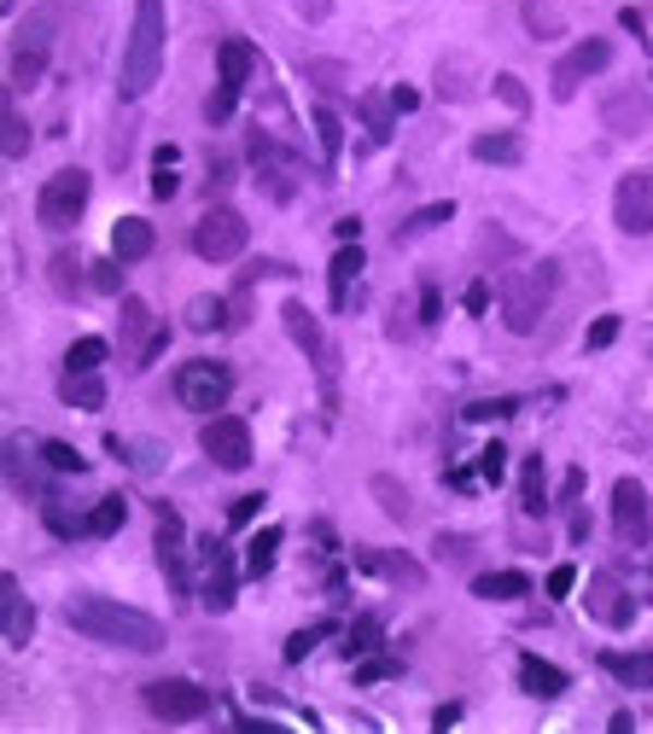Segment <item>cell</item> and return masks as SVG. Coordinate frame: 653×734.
<instances>
[{"label": "cell", "mask_w": 653, "mask_h": 734, "mask_svg": "<svg viewBox=\"0 0 653 734\" xmlns=\"http://www.w3.org/2000/svg\"><path fill=\"white\" fill-rule=\"evenodd\" d=\"M64 618H71L76 636L123 647V653H158V647H164V624L153 618V612L106 601V594H76V601L64 606Z\"/></svg>", "instance_id": "cell-1"}, {"label": "cell", "mask_w": 653, "mask_h": 734, "mask_svg": "<svg viewBox=\"0 0 653 734\" xmlns=\"http://www.w3.org/2000/svg\"><path fill=\"white\" fill-rule=\"evenodd\" d=\"M164 0H135V19H129V47H123V76H117V94L141 99L153 82L164 76Z\"/></svg>", "instance_id": "cell-2"}, {"label": "cell", "mask_w": 653, "mask_h": 734, "mask_svg": "<svg viewBox=\"0 0 653 734\" xmlns=\"http://www.w3.org/2000/svg\"><path fill=\"white\" fill-rule=\"evenodd\" d=\"M555 286H560V263L555 257L531 263L525 275L508 280V292H501V321H508L513 338H531V333L543 327L548 303H555Z\"/></svg>", "instance_id": "cell-3"}, {"label": "cell", "mask_w": 653, "mask_h": 734, "mask_svg": "<svg viewBox=\"0 0 653 734\" xmlns=\"http://www.w3.org/2000/svg\"><path fill=\"white\" fill-rule=\"evenodd\" d=\"M88 198H94V176L82 164L71 169H59V176H47L41 186V198H36V216H41V228H53V233H71L82 210H88Z\"/></svg>", "instance_id": "cell-4"}, {"label": "cell", "mask_w": 653, "mask_h": 734, "mask_svg": "<svg viewBox=\"0 0 653 734\" xmlns=\"http://www.w3.org/2000/svg\"><path fill=\"white\" fill-rule=\"evenodd\" d=\"M228 397H233V368L228 362L198 356V362L176 368V402L188 408V414H216V408H228Z\"/></svg>", "instance_id": "cell-5"}, {"label": "cell", "mask_w": 653, "mask_h": 734, "mask_svg": "<svg viewBox=\"0 0 653 734\" xmlns=\"http://www.w3.org/2000/svg\"><path fill=\"white\" fill-rule=\"evenodd\" d=\"M245 245H251V228H245V216L233 210V204H216V210H205L193 221V257L233 263V257H245Z\"/></svg>", "instance_id": "cell-6"}, {"label": "cell", "mask_w": 653, "mask_h": 734, "mask_svg": "<svg viewBox=\"0 0 653 734\" xmlns=\"http://www.w3.org/2000/svg\"><path fill=\"white\" fill-rule=\"evenodd\" d=\"M280 321H287V333H292V345L310 356V368H315V380H322V397L332 408V385H339V356H332V345L322 338V321H315L298 298L280 303Z\"/></svg>", "instance_id": "cell-7"}, {"label": "cell", "mask_w": 653, "mask_h": 734, "mask_svg": "<svg viewBox=\"0 0 653 734\" xmlns=\"http://www.w3.org/2000/svg\"><path fill=\"white\" fill-rule=\"evenodd\" d=\"M47 53H53V12L41 7L12 41V94H29L47 76Z\"/></svg>", "instance_id": "cell-8"}, {"label": "cell", "mask_w": 653, "mask_h": 734, "mask_svg": "<svg viewBox=\"0 0 653 734\" xmlns=\"http://www.w3.org/2000/svg\"><path fill=\"white\" fill-rule=\"evenodd\" d=\"M153 519H158V566H164V583H170V594H176L181 606H188V594H193V571H188V525H181V514H176L170 502H158Z\"/></svg>", "instance_id": "cell-9"}, {"label": "cell", "mask_w": 653, "mask_h": 734, "mask_svg": "<svg viewBox=\"0 0 653 734\" xmlns=\"http://www.w3.org/2000/svg\"><path fill=\"white\" fill-rule=\"evenodd\" d=\"M141 699H146V711H153L158 723H193V717L210 711V688H198V682H188V676H158V682H146Z\"/></svg>", "instance_id": "cell-10"}, {"label": "cell", "mask_w": 653, "mask_h": 734, "mask_svg": "<svg viewBox=\"0 0 653 734\" xmlns=\"http://www.w3.org/2000/svg\"><path fill=\"white\" fill-rule=\"evenodd\" d=\"M613 537L625 549H648L653 542V507H648L642 478H618L613 484Z\"/></svg>", "instance_id": "cell-11"}, {"label": "cell", "mask_w": 653, "mask_h": 734, "mask_svg": "<svg viewBox=\"0 0 653 734\" xmlns=\"http://www.w3.org/2000/svg\"><path fill=\"white\" fill-rule=\"evenodd\" d=\"M613 64V41L607 36H583L578 47H566L555 64V99H572L590 76H601Z\"/></svg>", "instance_id": "cell-12"}, {"label": "cell", "mask_w": 653, "mask_h": 734, "mask_svg": "<svg viewBox=\"0 0 653 734\" xmlns=\"http://www.w3.org/2000/svg\"><path fill=\"white\" fill-rule=\"evenodd\" d=\"M613 221L630 239H648L653 233V176H642V169L618 176V186H613Z\"/></svg>", "instance_id": "cell-13"}, {"label": "cell", "mask_w": 653, "mask_h": 734, "mask_svg": "<svg viewBox=\"0 0 653 734\" xmlns=\"http://www.w3.org/2000/svg\"><path fill=\"white\" fill-rule=\"evenodd\" d=\"M198 443H205V455L222 472H245L251 467V425L245 420H210L205 432H198Z\"/></svg>", "instance_id": "cell-14"}, {"label": "cell", "mask_w": 653, "mask_h": 734, "mask_svg": "<svg viewBox=\"0 0 653 734\" xmlns=\"http://www.w3.org/2000/svg\"><path fill=\"white\" fill-rule=\"evenodd\" d=\"M198 549H205V606L210 612H233V601H240V571H233V554L216 537H205Z\"/></svg>", "instance_id": "cell-15"}, {"label": "cell", "mask_w": 653, "mask_h": 734, "mask_svg": "<svg viewBox=\"0 0 653 734\" xmlns=\"http://www.w3.org/2000/svg\"><path fill=\"white\" fill-rule=\"evenodd\" d=\"M583 606H590V618H595V624H613V629H625V624L636 618V601L625 594V583H618V577H607V571H601L595 583H590Z\"/></svg>", "instance_id": "cell-16"}, {"label": "cell", "mask_w": 653, "mask_h": 734, "mask_svg": "<svg viewBox=\"0 0 653 734\" xmlns=\"http://www.w3.org/2000/svg\"><path fill=\"white\" fill-rule=\"evenodd\" d=\"M519 688H525L531 699H560L566 688H572V676L560 671V664H548L543 653H519Z\"/></svg>", "instance_id": "cell-17"}, {"label": "cell", "mask_w": 653, "mask_h": 734, "mask_svg": "<svg viewBox=\"0 0 653 734\" xmlns=\"http://www.w3.org/2000/svg\"><path fill=\"white\" fill-rule=\"evenodd\" d=\"M0 606H7V647H29V636H36V606L24 601L19 577H0Z\"/></svg>", "instance_id": "cell-18"}, {"label": "cell", "mask_w": 653, "mask_h": 734, "mask_svg": "<svg viewBox=\"0 0 653 734\" xmlns=\"http://www.w3.org/2000/svg\"><path fill=\"white\" fill-rule=\"evenodd\" d=\"M153 245H158L153 221L117 216V228H111V257H117V263H146V257H153Z\"/></svg>", "instance_id": "cell-19"}, {"label": "cell", "mask_w": 653, "mask_h": 734, "mask_svg": "<svg viewBox=\"0 0 653 734\" xmlns=\"http://www.w3.org/2000/svg\"><path fill=\"white\" fill-rule=\"evenodd\" d=\"M356 571H367V577H385V583H426L421 559L391 554V549H362V554H356Z\"/></svg>", "instance_id": "cell-20"}, {"label": "cell", "mask_w": 653, "mask_h": 734, "mask_svg": "<svg viewBox=\"0 0 653 734\" xmlns=\"http://www.w3.org/2000/svg\"><path fill=\"white\" fill-rule=\"evenodd\" d=\"M251 71H257V47H251L245 36H228L222 47H216V76H222V88L245 94Z\"/></svg>", "instance_id": "cell-21"}, {"label": "cell", "mask_w": 653, "mask_h": 734, "mask_svg": "<svg viewBox=\"0 0 653 734\" xmlns=\"http://www.w3.org/2000/svg\"><path fill=\"white\" fill-rule=\"evenodd\" d=\"M595 664L618 682V688H630V694H648L653 688V653H601Z\"/></svg>", "instance_id": "cell-22"}, {"label": "cell", "mask_w": 653, "mask_h": 734, "mask_svg": "<svg viewBox=\"0 0 653 734\" xmlns=\"http://www.w3.org/2000/svg\"><path fill=\"white\" fill-rule=\"evenodd\" d=\"M153 333H158L153 310H146L141 298H123V356H129V368H141V356H146V345H153Z\"/></svg>", "instance_id": "cell-23"}, {"label": "cell", "mask_w": 653, "mask_h": 734, "mask_svg": "<svg viewBox=\"0 0 653 734\" xmlns=\"http://www.w3.org/2000/svg\"><path fill=\"white\" fill-rule=\"evenodd\" d=\"M362 245L356 239H344L339 251H332V263H327V292H332V310H344V298H350V280L362 275Z\"/></svg>", "instance_id": "cell-24"}, {"label": "cell", "mask_w": 653, "mask_h": 734, "mask_svg": "<svg viewBox=\"0 0 653 734\" xmlns=\"http://www.w3.org/2000/svg\"><path fill=\"white\" fill-rule=\"evenodd\" d=\"M519 507H525L531 519L548 514V467H543V455L519 460Z\"/></svg>", "instance_id": "cell-25"}, {"label": "cell", "mask_w": 653, "mask_h": 734, "mask_svg": "<svg viewBox=\"0 0 653 734\" xmlns=\"http://www.w3.org/2000/svg\"><path fill=\"white\" fill-rule=\"evenodd\" d=\"M473 594L479 601H519V594H531V577L525 571H479Z\"/></svg>", "instance_id": "cell-26"}, {"label": "cell", "mask_w": 653, "mask_h": 734, "mask_svg": "<svg viewBox=\"0 0 653 734\" xmlns=\"http://www.w3.org/2000/svg\"><path fill=\"white\" fill-rule=\"evenodd\" d=\"M374 502L385 507V514H391V525H409L414 519V502H409V490H403V478H391V472H374Z\"/></svg>", "instance_id": "cell-27"}, {"label": "cell", "mask_w": 653, "mask_h": 734, "mask_svg": "<svg viewBox=\"0 0 653 734\" xmlns=\"http://www.w3.org/2000/svg\"><path fill=\"white\" fill-rule=\"evenodd\" d=\"M59 402L64 408H106V380L99 373H64Z\"/></svg>", "instance_id": "cell-28"}, {"label": "cell", "mask_w": 653, "mask_h": 734, "mask_svg": "<svg viewBox=\"0 0 653 734\" xmlns=\"http://www.w3.org/2000/svg\"><path fill=\"white\" fill-rule=\"evenodd\" d=\"M473 158L479 164H519V158H525V141H519V134H479V141H473Z\"/></svg>", "instance_id": "cell-29"}, {"label": "cell", "mask_w": 653, "mask_h": 734, "mask_svg": "<svg viewBox=\"0 0 653 734\" xmlns=\"http://www.w3.org/2000/svg\"><path fill=\"white\" fill-rule=\"evenodd\" d=\"M525 29L537 41H555V36H566V12L555 0H525Z\"/></svg>", "instance_id": "cell-30"}, {"label": "cell", "mask_w": 653, "mask_h": 734, "mask_svg": "<svg viewBox=\"0 0 653 734\" xmlns=\"http://www.w3.org/2000/svg\"><path fill=\"white\" fill-rule=\"evenodd\" d=\"M275 554H280V525H263V531L251 537V549H245V571L251 577H269L275 571Z\"/></svg>", "instance_id": "cell-31"}, {"label": "cell", "mask_w": 653, "mask_h": 734, "mask_svg": "<svg viewBox=\"0 0 653 734\" xmlns=\"http://www.w3.org/2000/svg\"><path fill=\"white\" fill-rule=\"evenodd\" d=\"M642 123H648V111H642V88H625V94H618L613 106H607V129H618V134H636Z\"/></svg>", "instance_id": "cell-32"}, {"label": "cell", "mask_w": 653, "mask_h": 734, "mask_svg": "<svg viewBox=\"0 0 653 734\" xmlns=\"http://www.w3.org/2000/svg\"><path fill=\"white\" fill-rule=\"evenodd\" d=\"M356 111H362L367 134H374V146H385V141H391V117H397V106H391V99H379V94H362V99H356Z\"/></svg>", "instance_id": "cell-33"}, {"label": "cell", "mask_w": 653, "mask_h": 734, "mask_svg": "<svg viewBox=\"0 0 653 734\" xmlns=\"http://www.w3.org/2000/svg\"><path fill=\"white\" fill-rule=\"evenodd\" d=\"M188 327H198V333L233 327V303H222V298H193L188 303Z\"/></svg>", "instance_id": "cell-34"}, {"label": "cell", "mask_w": 653, "mask_h": 734, "mask_svg": "<svg viewBox=\"0 0 653 734\" xmlns=\"http://www.w3.org/2000/svg\"><path fill=\"white\" fill-rule=\"evenodd\" d=\"M106 356H111V345L88 333V338H76V345L64 350V373H99V362H106Z\"/></svg>", "instance_id": "cell-35"}, {"label": "cell", "mask_w": 653, "mask_h": 734, "mask_svg": "<svg viewBox=\"0 0 653 734\" xmlns=\"http://www.w3.org/2000/svg\"><path fill=\"white\" fill-rule=\"evenodd\" d=\"M41 467H47V472L76 478V472H88V455L71 449V443H59V437H47V443H41Z\"/></svg>", "instance_id": "cell-36"}, {"label": "cell", "mask_w": 653, "mask_h": 734, "mask_svg": "<svg viewBox=\"0 0 653 734\" xmlns=\"http://www.w3.org/2000/svg\"><path fill=\"white\" fill-rule=\"evenodd\" d=\"M379 641H385V624L367 612V618H356L350 624V636H344V653L350 659H367V653H379Z\"/></svg>", "instance_id": "cell-37"}, {"label": "cell", "mask_w": 653, "mask_h": 734, "mask_svg": "<svg viewBox=\"0 0 653 734\" xmlns=\"http://www.w3.org/2000/svg\"><path fill=\"white\" fill-rule=\"evenodd\" d=\"M76 251H59V257L53 263H47V280H53V292L59 298H82V275H76Z\"/></svg>", "instance_id": "cell-38"}, {"label": "cell", "mask_w": 653, "mask_h": 734, "mask_svg": "<svg viewBox=\"0 0 653 734\" xmlns=\"http://www.w3.org/2000/svg\"><path fill=\"white\" fill-rule=\"evenodd\" d=\"M123 519H129V502L123 496H106L88 514V537H117V531H123Z\"/></svg>", "instance_id": "cell-39"}, {"label": "cell", "mask_w": 653, "mask_h": 734, "mask_svg": "<svg viewBox=\"0 0 653 734\" xmlns=\"http://www.w3.org/2000/svg\"><path fill=\"white\" fill-rule=\"evenodd\" d=\"M0 146H7V158L19 164L24 152H29V123H24V111L19 106H7V117H0Z\"/></svg>", "instance_id": "cell-40"}, {"label": "cell", "mask_w": 653, "mask_h": 734, "mask_svg": "<svg viewBox=\"0 0 653 734\" xmlns=\"http://www.w3.org/2000/svg\"><path fill=\"white\" fill-rule=\"evenodd\" d=\"M519 414V397H479V402H467L461 408V420L467 425H484V420H513Z\"/></svg>", "instance_id": "cell-41"}, {"label": "cell", "mask_w": 653, "mask_h": 734, "mask_svg": "<svg viewBox=\"0 0 653 734\" xmlns=\"http://www.w3.org/2000/svg\"><path fill=\"white\" fill-rule=\"evenodd\" d=\"M456 216V204L449 198H438V204H426V210H414L403 228H397V239H414V233H426V228H444V221Z\"/></svg>", "instance_id": "cell-42"}, {"label": "cell", "mask_w": 653, "mask_h": 734, "mask_svg": "<svg viewBox=\"0 0 653 734\" xmlns=\"http://www.w3.org/2000/svg\"><path fill=\"white\" fill-rule=\"evenodd\" d=\"M322 641H332V624H310V629H298V636L287 641V664H304Z\"/></svg>", "instance_id": "cell-43"}, {"label": "cell", "mask_w": 653, "mask_h": 734, "mask_svg": "<svg viewBox=\"0 0 653 734\" xmlns=\"http://www.w3.org/2000/svg\"><path fill=\"white\" fill-rule=\"evenodd\" d=\"M315 134H322V158H327V176H332V164H339V117L327 106H315Z\"/></svg>", "instance_id": "cell-44"}, {"label": "cell", "mask_w": 653, "mask_h": 734, "mask_svg": "<svg viewBox=\"0 0 653 734\" xmlns=\"http://www.w3.org/2000/svg\"><path fill=\"white\" fill-rule=\"evenodd\" d=\"M47 531L64 537V542H76V537H88V519H76V514H64V507L47 496Z\"/></svg>", "instance_id": "cell-45"}, {"label": "cell", "mask_w": 653, "mask_h": 734, "mask_svg": "<svg viewBox=\"0 0 653 734\" xmlns=\"http://www.w3.org/2000/svg\"><path fill=\"white\" fill-rule=\"evenodd\" d=\"M88 292H123V263L117 257L88 263Z\"/></svg>", "instance_id": "cell-46"}, {"label": "cell", "mask_w": 653, "mask_h": 734, "mask_svg": "<svg viewBox=\"0 0 653 734\" xmlns=\"http://www.w3.org/2000/svg\"><path fill=\"white\" fill-rule=\"evenodd\" d=\"M496 99H501V106H508L513 117H525V111H531V94H525V82H519L513 71H501V76H496Z\"/></svg>", "instance_id": "cell-47"}, {"label": "cell", "mask_w": 653, "mask_h": 734, "mask_svg": "<svg viewBox=\"0 0 653 734\" xmlns=\"http://www.w3.org/2000/svg\"><path fill=\"white\" fill-rule=\"evenodd\" d=\"M263 193H269L275 204H287L298 193V181H292V169H280V164H263Z\"/></svg>", "instance_id": "cell-48"}, {"label": "cell", "mask_w": 653, "mask_h": 734, "mask_svg": "<svg viewBox=\"0 0 653 734\" xmlns=\"http://www.w3.org/2000/svg\"><path fill=\"white\" fill-rule=\"evenodd\" d=\"M233 106H240V94H233V88H222V82H216V94L205 99V123H210V129H222L228 117H233Z\"/></svg>", "instance_id": "cell-49"}, {"label": "cell", "mask_w": 653, "mask_h": 734, "mask_svg": "<svg viewBox=\"0 0 653 734\" xmlns=\"http://www.w3.org/2000/svg\"><path fill=\"white\" fill-rule=\"evenodd\" d=\"M618 333H625V321H618V315H601V321H590V333H583V345H590V350H607Z\"/></svg>", "instance_id": "cell-50"}, {"label": "cell", "mask_w": 653, "mask_h": 734, "mask_svg": "<svg viewBox=\"0 0 653 734\" xmlns=\"http://www.w3.org/2000/svg\"><path fill=\"white\" fill-rule=\"evenodd\" d=\"M548 594H555V601H566V594H572L578 589V566H566V559H560V566L555 571H548V583H543Z\"/></svg>", "instance_id": "cell-51"}, {"label": "cell", "mask_w": 653, "mask_h": 734, "mask_svg": "<svg viewBox=\"0 0 653 734\" xmlns=\"http://www.w3.org/2000/svg\"><path fill=\"white\" fill-rule=\"evenodd\" d=\"M479 472H484V478H491V484H496V478L508 472V449H501V443H491V449L479 455Z\"/></svg>", "instance_id": "cell-52"}, {"label": "cell", "mask_w": 653, "mask_h": 734, "mask_svg": "<svg viewBox=\"0 0 653 734\" xmlns=\"http://www.w3.org/2000/svg\"><path fill=\"white\" fill-rule=\"evenodd\" d=\"M257 514H263V496H240V502L228 507V525H233V531H240V525H251Z\"/></svg>", "instance_id": "cell-53"}, {"label": "cell", "mask_w": 653, "mask_h": 734, "mask_svg": "<svg viewBox=\"0 0 653 734\" xmlns=\"http://www.w3.org/2000/svg\"><path fill=\"white\" fill-rule=\"evenodd\" d=\"M461 310H467V315H484V310H491V286L473 280V286L461 292Z\"/></svg>", "instance_id": "cell-54"}, {"label": "cell", "mask_w": 653, "mask_h": 734, "mask_svg": "<svg viewBox=\"0 0 653 734\" xmlns=\"http://www.w3.org/2000/svg\"><path fill=\"white\" fill-rule=\"evenodd\" d=\"M397 671H403L397 659H374V664H362V671H356V682H362V688H374L379 676H397Z\"/></svg>", "instance_id": "cell-55"}, {"label": "cell", "mask_w": 653, "mask_h": 734, "mask_svg": "<svg viewBox=\"0 0 653 734\" xmlns=\"http://www.w3.org/2000/svg\"><path fill=\"white\" fill-rule=\"evenodd\" d=\"M153 193H158V198H176V193H181V176H176V164H158V176H153Z\"/></svg>", "instance_id": "cell-56"}, {"label": "cell", "mask_w": 653, "mask_h": 734, "mask_svg": "<svg viewBox=\"0 0 653 734\" xmlns=\"http://www.w3.org/2000/svg\"><path fill=\"white\" fill-rule=\"evenodd\" d=\"M414 315H421V327H432V321H438V292H432V286H421V298H414Z\"/></svg>", "instance_id": "cell-57"}, {"label": "cell", "mask_w": 653, "mask_h": 734, "mask_svg": "<svg viewBox=\"0 0 653 734\" xmlns=\"http://www.w3.org/2000/svg\"><path fill=\"white\" fill-rule=\"evenodd\" d=\"M438 554H444V559H456V566H461V559L473 554V542H467V537H438Z\"/></svg>", "instance_id": "cell-58"}, {"label": "cell", "mask_w": 653, "mask_h": 734, "mask_svg": "<svg viewBox=\"0 0 653 734\" xmlns=\"http://www.w3.org/2000/svg\"><path fill=\"white\" fill-rule=\"evenodd\" d=\"M391 106H397V111H421V88H409V82H397V88H391Z\"/></svg>", "instance_id": "cell-59"}, {"label": "cell", "mask_w": 653, "mask_h": 734, "mask_svg": "<svg viewBox=\"0 0 653 734\" xmlns=\"http://www.w3.org/2000/svg\"><path fill=\"white\" fill-rule=\"evenodd\" d=\"M618 19H625V29H630V36L642 41V47H653V36H648V24H642V12H636V7H625Z\"/></svg>", "instance_id": "cell-60"}, {"label": "cell", "mask_w": 653, "mask_h": 734, "mask_svg": "<svg viewBox=\"0 0 653 734\" xmlns=\"http://www.w3.org/2000/svg\"><path fill=\"white\" fill-rule=\"evenodd\" d=\"M583 496V467H572V472H566V484H560V507H572Z\"/></svg>", "instance_id": "cell-61"}, {"label": "cell", "mask_w": 653, "mask_h": 734, "mask_svg": "<svg viewBox=\"0 0 653 734\" xmlns=\"http://www.w3.org/2000/svg\"><path fill=\"white\" fill-rule=\"evenodd\" d=\"M432 723H438V729H456V723H461V706H456V699H444V706L432 711Z\"/></svg>", "instance_id": "cell-62"}, {"label": "cell", "mask_w": 653, "mask_h": 734, "mask_svg": "<svg viewBox=\"0 0 653 734\" xmlns=\"http://www.w3.org/2000/svg\"><path fill=\"white\" fill-rule=\"evenodd\" d=\"M298 12H304V19H310V24H322V19H327V12H332V0H298Z\"/></svg>", "instance_id": "cell-63"}, {"label": "cell", "mask_w": 653, "mask_h": 734, "mask_svg": "<svg viewBox=\"0 0 653 734\" xmlns=\"http://www.w3.org/2000/svg\"><path fill=\"white\" fill-rule=\"evenodd\" d=\"M444 484H449V490H473V472H467V467H449Z\"/></svg>", "instance_id": "cell-64"}]
</instances>
